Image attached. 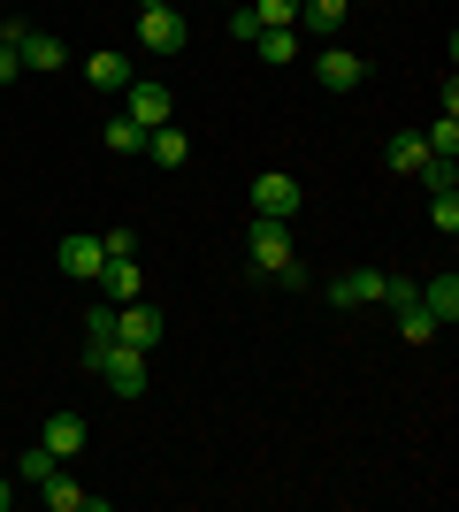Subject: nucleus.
<instances>
[{
  "mask_svg": "<svg viewBox=\"0 0 459 512\" xmlns=\"http://www.w3.org/2000/svg\"><path fill=\"white\" fill-rule=\"evenodd\" d=\"M16 505V474H0V512Z\"/></svg>",
  "mask_w": 459,
  "mask_h": 512,
  "instance_id": "nucleus-31",
  "label": "nucleus"
},
{
  "mask_svg": "<svg viewBox=\"0 0 459 512\" xmlns=\"http://www.w3.org/2000/svg\"><path fill=\"white\" fill-rule=\"evenodd\" d=\"M100 146L108 153H146V130H138L131 115H115V123H100Z\"/></svg>",
  "mask_w": 459,
  "mask_h": 512,
  "instance_id": "nucleus-20",
  "label": "nucleus"
},
{
  "mask_svg": "<svg viewBox=\"0 0 459 512\" xmlns=\"http://www.w3.org/2000/svg\"><path fill=\"white\" fill-rule=\"evenodd\" d=\"M16 77H23V54H16L8 39H0V85H16Z\"/></svg>",
  "mask_w": 459,
  "mask_h": 512,
  "instance_id": "nucleus-30",
  "label": "nucleus"
},
{
  "mask_svg": "<svg viewBox=\"0 0 459 512\" xmlns=\"http://www.w3.org/2000/svg\"><path fill=\"white\" fill-rule=\"evenodd\" d=\"M391 314H398V337H406V344H429V337H437V314H429V306H391Z\"/></svg>",
  "mask_w": 459,
  "mask_h": 512,
  "instance_id": "nucleus-19",
  "label": "nucleus"
},
{
  "mask_svg": "<svg viewBox=\"0 0 459 512\" xmlns=\"http://www.w3.org/2000/svg\"><path fill=\"white\" fill-rule=\"evenodd\" d=\"M131 77H138V69H131V54H115V46H100V54L85 62V85H92V92H123Z\"/></svg>",
  "mask_w": 459,
  "mask_h": 512,
  "instance_id": "nucleus-14",
  "label": "nucleus"
},
{
  "mask_svg": "<svg viewBox=\"0 0 459 512\" xmlns=\"http://www.w3.org/2000/svg\"><path fill=\"white\" fill-rule=\"evenodd\" d=\"M329 306H383V268H352V276H337L322 291Z\"/></svg>",
  "mask_w": 459,
  "mask_h": 512,
  "instance_id": "nucleus-12",
  "label": "nucleus"
},
{
  "mask_svg": "<svg viewBox=\"0 0 459 512\" xmlns=\"http://www.w3.org/2000/svg\"><path fill=\"white\" fill-rule=\"evenodd\" d=\"M253 214H268V222H291V214H299V176L261 169V176H253Z\"/></svg>",
  "mask_w": 459,
  "mask_h": 512,
  "instance_id": "nucleus-6",
  "label": "nucleus"
},
{
  "mask_svg": "<svg viewBox=\"0 0 459 512\" xmlns=\"http://www.w3.org/2000/svg\"><path fill=\"white\" fill-rule=\"evenodd\" d=\"M429 230L459 237V184H452V192H429Z\"/></svg>",
  "mask_w": 459,
  "mask_h": 512,
  "instance_id": "nucleus-21",
  "label": "nucleus"
},
{
  "mask_svg": "<svg viewBox=\"0 0 459 512\" xmlns=\"http://www.w3.org/2000/svg\"><path fill=\"white\" fill-rule=\"evenodd\" d=\"M138 46H146V54H184V46H192V23L176 16V0L138 8Z\"/></svg>",
  "mask_w": 459,
  "mask_h": 512,
  "instance_id": "nucleus-3",
  "label": "nucleus"
},
{
  "mask_svg": "<svg viewBox=\"0 0 459 512\" xmlns=\"http://www.w3.org/2000/svg\"><path fill=\"white\" fill-rule=\"evenodd\" d=\"M100 291H108V306L138 299V253L131 260H108V268H100Z\"/></svg>",
  "mask_w": 459,
  "mask_h": 512,
  "instance_id": "nucleus-18",
  "label": "nucleus"
},
{
  "mask_svg": "<svg viewBox=\"0 0 459 512\" xmlns=\"http://www.w3.org/2000/svg\"><path fill=\"white\" fill-rule=\"evenodd\" d=\"M161 329H169V321H161V306H138V299L115 306V344H138V352H153V344H161Z\"/></svg>",
  "mask_w": 459,
  "mask_h": 512,
  "instance_id": "nucleus-7",
  "label": "nucleus"
},
{
  "mask_svg": "<svg viewBox=\"0 0 459 512\" xmlns=\"http://www.w3.org/2000/svg\"><path fill=\"white\" fill-rule=\"evenodd\" d=\"M230 39L253 46V39H261V16H253V8H230Z\"/></svg>",
  "mask_w": 459,
  "mask_h": 512,
  "instance_id": "nucleus-29",
  "label": "nucleus"
},
{
  "mask_svg": "<svg viewBox=\"0 0 459 512\" xmlns=\"http://www.w3.org/2000/svg\"><path fill=\"white\" fill-rule=\"evenodd\" d=\"M253 46H261V62H299V31H261V39H253Z\"/></svg>",
  "mask_w": 459,
  "mask_h": 512,
  "instance_id": "nucleus-24",
  "label": "nucleus"
},
{
  "mask_svg": "<svg viewBox=\"0 0 459 512\" xmlns=\"http://www.w3.org/2000/svg\"><path fill=\"white\" fill-rule=\"evenodd\" d=\"M16 54H23V69H62V62H69V46L54 39V31H31V23H23Z\"/></svg>",
  "mask_w": 459,
  "mask_h": 512,
  "instance_id": "nucleus-15",
  "label": "nucleus"
},
{
  "mask_svg": "<svg viewBox=\"0 0 459 512\" xmlns=\"http://www.w3.org/2000/svg\"><path fill=\"white\" fill-rule=\"evenodd\" d=\"M39 497H46L54 512H108V497H100V490H77V474H69V467H54V474H46V482H39Z\"/></svg>",
  "mask_w": 459,
  "mask_h": 512,
  "instance_id": "nucleus-10",
  "label": "nucleus"
},
{
  "mask_svg": "<svg viewBox=\"0 0 459 512\" xmlns=\"http://www.w3.org/2000/svg\"><path fill=\"white\" fill-rule=\"evenodd\" d=\"M100 253H108V260H131L138 253V230H108V237H100Z\"/></svg>",
  "mask_w": 459,
  "mask_h": 512,
  "instance_id": "nucleus-28",
  "label": "nucleus"
},
{
  "mask_svg": "<svg viewBox=\"0 0 459 512\" xmlns=\"http://www.w3.org/2000/svg\"><path fill=\"white\" fill-rule=\"evenodd\" d=\"M314 77H322V92H360V77H368V62H360L352 46L322 39V46H314Z\"/></svg>",
  "mask_w": 459,
  "mask_h": 512,
  "instance_id": "nucleus-4",
  "label": "nucleus"
},
{
  "mask_svg": "<svg viewBox=\"0 0 459 512\" xmlns=\"http://www.w3.org/2000/svg\"><path fill=\"white\" fill-rule=\"evenodd\" d=\"M253 16H261V31H291V23H299V0H261Z\"/></svg>",
  "mask_w": 459,
  "mask_h": 512,
  "instance_id": "nucleus-25",
  "label": "nucleus"
},
{
  "mask_svg": "<svg viewBox=\"0 0 459 512\" xmlns=\"http://www.w3.org/2000/svg\"><path fill=\"white\" fill-rule=\"evenodd\" d=\"M39 444H46V451H54V459L69 467V459L85 451V421H77V413H46V421H39Z\"/></svg>",
  "mask_w": 459,
  "mask_h": 512,
  "instance_id": "nucleus-13",
  "label": "nucleus"
},
{
  "mask_svg": "<svg viewBox=\"0 0 459 512\" xmlns=\"http://www.w3.org/2000/svg\"><path fill=\"white\" fill-rule=\"evenodd\" d=\"M291 260H299V245H291V222H268V214H253V230H245V268L276 283Z\"/></svg>",
  "mask_w": 459,
  "mask_h": 512,
  "instance_id": "nucleus-2",
  "label": "nucleus"
},
{
  "mask_svg": "<svg viewBox=\"0 0 459 512\" xmlns=\"http://www.w3.org/2000/svg\"><path fill=\"white\" fill-rule=\"evenodd\" d=\"M123 115H131L138 130H153V123H169V115H176V92L153 85V77H131V85H123Z\"/></svg>",
  "mask_w": 459,
  "mask_h": 512,
  "instance_id": "nucleus-5",
  "label": "nucleus"
},
{
  "mask_svg": "<svg viewBox=\"0 0 459 512\" xmlns=\"http://www.w3.org/2000/svg\"><path fill=\"white\" fill-rule=\"evenodd\" d=\"M146 153L161 161V169H184V161H192V138H184L176 123H153L146 130Z\"/></svg>",
  "mask_w": 459,
  "mask_h": 512,
  "instance_id": "nucleus-17",
  "label": "nucleus"
},
{
  "mask_svg": "<svg viewBox=\"0 0 459 512\" xmlns=\"http://www.w3.org/2000/svg\"><path fill=\"white\" fill-rule=\"evenodd\" d=\"M383 161H391L398 176H414V184H421V176H429V161H437V153L421 146V130H391V138H383Z\"/></svg>",
  "mask_w": 459,
  "mask_h": 512,
  "instance_id": "nucleus-11",
  "label": "nucleus"
},
{
  "mask_svg": "<svg viewBox=\"0 0 459 512\" xmlns=\"http://www.w3.org/2000/svg\"><path fill=\"white\" fill-rule=\"evenodd\" d=\"M77 367H92L115 398H146V352L138 344H77Z\"/></svg>",
  "mask_w": 459,
  "mask_h": 512,
  "instance_id": "nucleus-1",
  "label": "nucleus"
},
{
  "mask_svg": "<svg viewBox=\"0 0 459 512\" xmlns=\"http://www.w3.org/2000/svg\"><path fill=\"white\" fill-rule=\"evenodd\" d=\"M421 299V283H406V276H383V306H414Z\"/></svg>",
  "mask_w": 459,
  "mask_h": 512,
  "instance_id": "nucleus-27",
  "label": "nucleus"
},
{
  "mask_svg": "<svg viewBox=\"0 0 459 512\" xmlns=\"http://www.w3.org/2000/svg\"><path fill=\"white\" fill-rule=\"evenodd\" d=\"M138 8H161V0H138Z\"/></svg>",
  "mask_w": 459,
  "mask_h": 512,
  "instance_id": "nucleus-32",
  "label": "nucleus"
},
{
  "mask_svg": "<svg viewBox=\"0 0 459 512\" xmlns=\"http://www.w3.org/2000/svg\"><path fill=\"white\" fill-rule=\"evenodd\" d=\"M421 146L437 153V161H452V153H459V115H437V123L421 130Z\"/></svg>",
  "mask_w": 459,
  "mask_h": 512,
  "instance_id": "nucleus-23",
  "label": "nucleus"
},
{
  "mask_svg": "<svg viewBox=\"0 0 459 512\" xmlns=\"http://www.w3.org/2000/svg\"><path fill=\"white\" fill-rule=\"evenodd\" d=\"M54 268H62L69 283H100L108 253H100V237H62V245H54Z\"/></svg>",
  "mask_w": 459,
  "mask_h": 512,
  "instance_id": "nucleus-8",
  "label": "nucleus"
},
{
  "mask_svg": "<svg viewBox=\"0 0 459 512\" xmlns=\"http://www.w3.org/2000/svg\"><path fill=\"white\" fill-rule=\"evenodd\" d=\"M85 344H115V306H85Z\"/></svg>",
  "mask_w": 459,
  "mask_h": 512,
  "instance_id": "nucleus-26",
  "label": "nucleus"
},
{
  "mask_svg": "<svg viewBox=\"0 0 459 512\" xmlns=\"http://www.w3.org/2000/svg\"><path fill=\"white\" fill-rule=\"evenodd\" d=\"M345 16H352V0H299V23H291V31H299V39H337V31H345Z\"/></svg>",
  "mask_w": 459,
  "mask_h": 512,
  "instance_id": "nucleus-9",
  "label": "nucleus"
},
{
  "mask_svg": "<svg viewBox=\"0 0 459 512\" xmlns=\"http://www.w3.org/2000/svg\"><path fill=\"white\" fill-rule=\"evenodd\" d=\"M54 467H62V459H54V451H46V444L16 451V482H31V490H39V482H46V474H54Z\"/></svg>",
  "mask_w": 459,
  "mask_h": 512,
  "instance_id": "nucleus-22",
  "label": "nucleus"
},
{
  "mask_svg": "<svg viewBox=\"0 0 459 512\" xmlns=\"http://www.w3.org/2000/svg\"><path fill=\"white\" fill-rule=\"evenodd\" d=\"M421 306L437 314V329H452V321H459V276H452V268H444V276H429V283H421Z\"/></svg>",
  "mask_w": 459,
  "mask_h": 512,
  "instance_id": "nucleus-16",
  "label": "nucleus"
}]
</instances>
